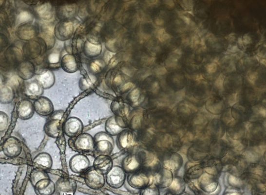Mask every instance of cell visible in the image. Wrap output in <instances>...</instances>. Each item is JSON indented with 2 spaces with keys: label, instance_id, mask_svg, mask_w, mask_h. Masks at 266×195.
<instances>
[{
  "label": "cell",
  "instance_id": "obj_1",
  "mask_svg": "<svg viewBox=\"0 0 266 195\" xmlns=\"http://www.w3.org/2000/svg\"><path fill=\"white\" fill-rule=\"evenodd\" d=\"M68 144L73 150L85 155H94L95 142L94 138L89 134H81L74 138H70Z\"/></svg>",
  "mask_w": 266,
  "mask_h": 195
},
{
  "label": "cell",
  "instance_id": "obj_2",
  "mask_svg": "<svg viewBox=\"0 0 266 195\" xmlns=\"http://www.w3.org/2000/svg\"><path fill=\"white\" fill-rule=\"evenodd\" d=\"M82 175L86 185L92 190H98L102 189L106 184L105 175L99 173L93 167L86 171Z\"/></svg>",
  "mask_w": 266,
  "mask_h": 195
},
{
  "label": "cell",
  "instance_id": "obj_3",
  "mask_svg": "<svg viewBox=\"0 0 266 195\" xmlns=\"http://www.w3.org/2000/svg\"><path fill=\"white\" fill-rule=\"evenodd\" d=\"M127 173L119 166H114L106 175V183L114 189L121 188L126 182Z\"/></svg>",
  "mask_w": 266,
  "mask_h": 195
},
{
  "label": "cell",
  "instance_id": "obj_4",
  "mask_svg": "<svg viewBox=\"0 0 266 195\" xmlns=\"http://www.w3.org/2000/svg\"><path fill=\"white\" fill-rule=\"evenodd\" d=\"M84 124L79 119L71 117L66 120L62 124L64 133L70 138H74L83 133Z\"/></svg>",
  "mask_w": 266,
  "mask_h": 195
},
{
  "label": "cell",
  "instance_id": "obj_5",
  "mask_svg": "<svg viewBox=\"0 0 266 195\" xmlns=\"http://www.w3.org/2000/svg\"><path fill=\"white\" fill-rule=\"evenodd\" d=\"M91 162L87 155L77 154L69 161L70 169L76 174H83L90 168Z\"/></svg>",
  "mask_w": 266,
  "mask_h": 195
},
{
  "label": "cell",
  "instance_id": "obj_6",
  "mask_svg": "<svg viewBox=\"0 0 266 195\" xmlns=\"http://www.w3.org/2000/svg\"><path fill=\"white\" fill-rule=\"evenodd\" d=\"M127 125L121 116L114 115L109 118L105 123V131L112 136H117Z\"/></svg>",
  "mask_w": 266,
  "mask_h": 195
},
{
  "label": "cell",
  "instance_id": "obj_7",
  "mask_svg": "<svg viewBox=\"0 0 266 195\" xmlns=\"http://www.w3.org/2000/svg\"><path fill=\"white\" fill-rule=\"evenodd\" d=\"M56 191L61 195H74L77 189L76 181L73 178L61 177L56 183Z\"/></svg>",
  "mask_w": 266,
  "mask_h": 195
},
{
  "label": "cell",
  "instance_id": "obj_8",
  "mask_svg": "<svg viewBox=\"0 0 266 195\" xmlns=\"http://www.w3.org/2000/svg\"><path fill=\"white\" fill-rule=\"evenodd\" d=\"M22 151L21 144L19 140L14 137L6 140L3 145V151L7 157L14 158L18 157Z\"/></svg>",
  "mask_w": 266,
  "mask_h": 195
},
{
  "label": "cell",
  "instance_id": "obj_9",
  "mask_svg": "<svg viewBox=\"0 0 266 195\" xmlns=\"http://www.w3.org/2000/svg\"><path fill=\"white\" fill-rule=\"evenodd\" d=\"M38 26L33 22L21 25L17 29V35L22 40L30 41L38 34Z\"/></svg>",
  "mask_w": 266,
  "mask_h": 195
},
{
  "label": "cell",
  "instance_id": "obj_10",
  "mask_svg": "<svg viewBox=\"0 0 266 195\" xmlns=\"http://www.w3.org/2000/svg\"><path fill=\"white\" fill-rule=\"evenodd\" d=\"M135 143V136L130 129H124L117 136L116 143L120 150H128Z\"/></svg>",
  "mask_w": 266,
  "mask_h": 195
},
{
  "label": "cell",
  "instance_id": "obj_11",
  "mask_svg": "<svg viewBox=\"0 0 266 195\" xmlns=\"http://www.w3.org/2000/svg\"><path fill=\"white\" fill-rule=\"evenodd\" d=\"M34 106L35 111L42 116H49L54 112L52 101L45 97L41 96L36 99Z\"/></svg>",
  "mask_w": 266,
  "mask_h": 195
},
{
  "label": "cell",
  "instance_id": "obj_12",
  "mask_svg": "<svg viewBox=\"0 0 266 195\" xmlns=\"http://www.w3.org/2000/svg\"><path fill=\"white\" fill-rule=\"evenodd\" d=\"M114 166L113 159L109 155L97 156L94 160L93 167L101 174L106 175Z\"/></svg>",
  "mask_w": 266,
  "mask_h": 195
},
{
  "label": "cell",
  "instance_id": "obj_13",
  "mask_svg": "<svg viewBox=\"0 0 266 195\" xmlns=\"http://www.w3.org/2000/svg\"><path fill=\"white\" fill-rule=\"evenodd\" d=\"M127 183L133 189L138 190H143L148 186L150 183V179L144 174L136 172L128 175Z\"/></svg>",
  "mask_w": 266,
  "mask_h": 195
},
{
  "label": "cell",
  "instance_id": "obj_14",
  "mask_svg": "<svg viewBox=\"0 0 266 195\" xmlns=\"http://www.w3.org/2000/svg\"><path fill=\"white\" fill-rule=\"evenodd\" d=\"M34 188L37 195H53L56 192V183L50 178L39 181Z\"/></svg>",
  "mask_w": 266,
  "mask_h": 195
},
{
  "label": "cell",
  "instance_id": "obj_15",
  "mask_svg": "<svg viewBox=\"0 0 266 195\" xmlns=\"http://www.w3.org/2000/svg\"><path fill=\"white\" fill-rule=\"evenodd\" d=\"M34 104L29 100H22L19 103L17 110L18 118L22 120H28L35 113Z\"/></svg>",
  "mask_w": 266,
  "mask_h": 195
},
{
  "label": "cell",
  "instance_id": "obj_16",
  "mask_svg": "<svg viewBox=\"0 0 266 195\" xmlns=\"http://www.w3.org/2000/svg\"><path fill=\"white\" fill-rule=\"evenodd\" d=\"M141 166L137 156L129 154L126 156L122 161V168L125 172L129 174L137 172Z\"/></svg>",
  "mask_w": 266,
  "mask_h": 195
},
{
  "label": "cell",
  "instance_id": "obj_17",
  "mask_svg": "<svg viewBox=\"0 0 266 195\" xmlns=\"http://www.w3.org/2000/svg\"><path fill=\"white\" fill-rule=\"evenodd\" d=\"M74 33L72 22H60L54 29V34L60 40H66L71 37Z\"/></svg>",
  "mask_w": 266,
  "mask_h": 195
},
{
  "label": "cell",
  "instance_id": "obj_18",
  "mask_svg": "<svg viewBox=\"0 0 266 195\" xmlns=\"http://www.w3.org/2000/svg\"><path fill=\"white\" fill-rule=\"evenodd\" d=\"M42 51L40 43L35 41H29L23 46V52L28 59H34L38 58Z\"/></svg>",
  "mask_w": 266,
  "mask_h": 195
},
{
  "label": "cell",
  "instance_id": "obj_19",
  "mask_svg": "<svg viewBox=\"0 0 266 195\" xmlns=\"http://www.w3.org/2000/svg\"><path fill=\"white\" fill-rule=\"evenodd\" d=\"M35 72V67L33 62L26 60L21 62L18 68L19 76L22 80H28L32 78Z\"/></svg>",
  "mask_w": 266,
  "mask_h": 195
},
{
  "label": "cell",
  "instance_id": "obj_20",
  "mask_svg": "<svg viewBox=\"0 0 266 195\" xmlns=\"http://www.w3.org/2000/svg\"><path fill=\"white\" fill-rule=\"evenodd\" d=\"M60 122L59 120L49 118L44 126L45 134L52 138H58L60 133Z\"/></svg>",
  "mask_w": 266,
  "mask_h": 195
},
{
  "label": "cell",
  "instance_id": "obj_21",
  "mask_svg": "<svg viewBox=\"0 0 266 195\" xmlns=\"http://www.w3.org/2000/svg\"><path fill=\"white\" fill-rule=\"evenodd\" d=\"M25 95L31 99H37L41 97L44 89L37 80L31 81L26 85Z\"/></svg>",
  "mask_w": 266,
  "mask_h": 195
},
{
  "label": "cell",
  "instance_id": "obj_22",
  "mask_svg": "<svg viewBox=\"0 0 266 195\" xmlns=\"http://www.w3.org/2000/svg\"><path fill=\"white\" fill-rule=\"evenodd\" d=\"M37 81L44 89H49L55 83V76L50 70H45L37 76Z\"/></svg>",
  "mask_w": 266,
  "mask_h": 195
},
{
  "label": "cell",
  "instance_id": "obj_23",
  "mask_svg": "<svg viewBox=\"0 0 266 195\" xmlns=\"http://www.w3.org/2000/svg\"><path fill=\"white\" fill-rule=\"evenodd\" d=\"M114 145L106 140H101L95 142V154L111 156Z\"/></svg>",
  "mask_w": 266,
  "mask_h": 195
},
{
  "label": "cell",
  "instance_id": "obj_24",
  "mask_svg": "<svg viewBox=\"0 0 266 195\" xmlns=\"http://www.w3.org/2000/svg\"><path fill=\"white\" fill-rule=\"evenodd\" d=\"M14 98L13 89L7 84H0V103L10 104Z\"/></svg>",
  "mask_w": 266,
  "mask_h": 195
},
{
  "label": "cell",
  "instance_id": "obj_25",
  "mask_svg": "<svg viewBox=\"0 0 266 195\" xmlns=\"http://www.w3.org/2000/svg\"><path fill=\"white\" fill-rule=\"evenodd\" d=\"M61 67L68 72H76L77 69L75 57L72 54H67L61 60Z\"/></svg>",
  "mask_w": 266,
  "mask_h": 195
},
{
  "label": "cell",
  "instance_id": "obj_26",
  "mask_svg": "<svg viewBox=\"0 0 266 195\" xmlns=\"http://www.w3.org/2000/svg\"><path fill=\"white\" fill-rule=\"evenodd\" d=\"M33 162L46 169H50L53 166L52 158L48 153H39L33 160Z\"/></svg>",
  "mask_w": 266,
  "mask_h": 195
},
{
  "label": "cell",
  "instance_id": "obj_27",
  "mask_svg": "<svg viewBox=\"0 0 266 195\" xmlns=\"http://www.w3.org/2000/svg\"><path fill=\"white\" fill-rule=\"evenodd\" d=\"M36 12L39 17L44 20H50L52 18V7L49 3H44L36 8Z\"/></svg>",
  "mask_w": 266,
  "mask_h": 195
},
{
  "label": "cell",
  "instance_id": "obj_28",
  "mask_svg": "<svg viewBox=\"0 0 266 195\" xmlns=\"http://www.w3.org/2000/svg\"><path fill=\"white\" fill-rule=\"evenodd\" d=\"M102 47L98 43L87 42L85 44V53L90 57H96L100 53Z\"/></svg>",
  "mask_w": 266,
  "mask_h": 195
},
{
  "label": "cell",
  "instance_id": "obj_29",
  "mask_svg": "<svg viewBox=\"0 0 266 195\" xmlns=\"http://www.w3.org/2000/svg\"><path fill=\"white\" fill-rule=\"evenodd\" d=\"M50 178L48 174L45 171L40 170H34L30 176V181L33 186L39 181L43 178Z\"/></svg>",
  "mask_w": 266,
  "mask_h": 195
},
{
  "label": "cell",
  "instance_id": "obj_30",
  "mask_svg": "<svg viewBox=\"0 0 266 195\" xmlns=\"http://www.w3.org/2000/svg\"><path fill=\"white\" fill-rule=\"evenodd\" d=\"M40 36L45 43L48 49L53 48L55 44V37L51 31L49 30H44L40 35Z\"/></svg>",
  "mask_w": 266,
  "mask_h": 195
},
{
  "label": "cell",
  "instance_id": "obj_31",
  "mask_svg": "<svg viewBox=\"0 0 266 195\" xmlns=\"http://www.w3.org/2000/svg\"><path fill=\"white\" fill-rule=\"evenodd\" d=\"M18 20L19 24L20 23L21 25L25 24V23L33 22L34 17L30 12L23 11L19 14Z\"/></svg>",
  "mask_w": 266,
  "mask_h": 195
},
{
  "label": "cell",
  "instance_id": "obj_32",
  "mask_svg": "<svg viewBox=\"0 0 266 195\" xmlns=\"http://www.w3.org/2000/svg\"><path fill=\"white\" fill-rule=\"evenodd\" d=\"M140 91L138 89L133 90L129 95L128 99L129 102L132 106H136L139 105L140 101Z\"/></svg>",
  "mask_w": 266,
  "mask_h": 195
},
{
  "label": "cell",
  "instance_id": "obj_33",
  "mask_svg": "<svg viewBox=\"0 0 266 195\" xmlns=\"http://www.w3.org/2000/svg\"><path fill=\"white\" fill-rule=\"evenodd\" d=\"M9 116L4 112L0 111V132H4L9 126Z\"/></svg>",
  "mask_w": 266,
  "mask_h": 195
},
{
  "label": "cell",
  "instance_id": "obj_34",
  "mask_svg": "<svg viewBox=\"0 0 266 195\" xmlns=\"http://www.w3.org/2000/svg\"><path fill=\"white\" fill-rule=\"evenodd\" d=\"M95 139V142H96L101 140H106L110 142L114 145V141L113 138V136L107 133V132L104 131H101L98 132L95 137H93Z\"/></svg>",
  "mask_w": 266,
  "mask_h": 195
},
{
  "label": "cell",
  "instance_id": "obj_35",
  "mask_svg": "<svg viewBox=\"0 0 266 195\" xmlns=\"http://www.w3.org/2000/svg\"><path fill=\"white\" fill-rule=\"evenodd\" d=\"M140 195H159V191L155 186L151 185L142 190Z\"/></svg>",
  "mask_w": 266,
  "mask_h": 195
},
{
  "label": "cell",
  "instance_id": "obj_36",
  "mask_svg": "<svg viewBox=\"0 0 266 195\" xmlns=\"http://www.w3.org/2000/svg\"><path fill=\"white\" fill-rule=\"evenodd\" d=\"M50 64L52 65L58 64L60 60V54L58 53H52L48 57Z\"/></svg>",
  "mask_w": 266,
  "mask_h": 195
},
{
  "label": "cell",
  "instance_id": "obj_37",
  "mask_svg": "<svg viewBox=\"0 0 266 195\" xmlns=\"http://www.w3.org/2000/svg\"><path fill=\"white\" fill-rule=\"evenodd\" d=\"M103 64L98 61L92 62L91 65V68L93 72H97L100 71L101 68H102Z\"/></svg>",
  "mask_w": 266,
  "mask_h": 195
},
{
  "label": "cell",
  "instance_id": "obj_38",
  "mask_svg": "<svg viewBox=\"0 0 266 195\" xmlns=\"http://www.w3.org/2000/svg\"><path fill=\"white\" fill-rule=\"evenodd\" d=\"M224 82V77L223 75L218 77V79L215 82V84L218 88H222L223 87Z\"/></svg>",
  "mask_w": 266,
  "mask_h": 195
},
{
  "label": "cell",
  "instance_id": "obj_39",
  "mask_svg": "<svg viewBox=\"0 0 266 195\" xmlns=\"http://www.w3.org/2000/svg\"><path fill=\"white\" fill-rule=\"evenodd\" d=\"M217 65L215 63H212L209 64L208 68L207 70L209 73H213L216 71Z\"/></svg>",
  "mask_w": 266,
  "mask_h": 195
},
{
  "label": "cell",
  "instance_id": "obj_40",
  "mask_svg": "<svg viewBox=\"0 0 266 195\" xmlns=\"http://www.w3.org/2000/svg\"><path fill=\"white\" fill-rule=\"evenodd\" d=\"M257 78V74L256 73H252L249 75V80L251 82L254 83Z\"/></svg>",
  "mask_w": 266,
  "mask_h": 195
},
{
  "label": "cell",
  "instance_id": "obj_41",
  "mask_svg": "<svg viewBox=\"0 0 266 195\" xmlns=\"http://www.w3.org/2000/svg\"><path fill=\"white\" fill-rule=\"evenodd\" d=\"M132 87V84L131 83H128L124 86L122 88V91H126L129 90Z\"/></svg>",
  "mask_w": 266,
  "mask_h": 195
},
{
  "label": "cell",
  "instance_id": "obj_42",
  "mask_svg": "<svg viewBox=\"0 0 266 195\" xmlns=\"http://www.w3.org/2000/svg\"><path fill=\"white\" fill-rule=\"evenodd\" d=\"M250 42V37L247 35H245L244 38V42L246 44H248Z\"/></svg>",
  "mask_w": 266,
  "mask_h": 195
},
{
  "label": "cell",
  "instance_id": "obj_43",
  "mask_svg": "<svg viewBox=\"0 0 266 195\" xmlns=\"http://www.w3.org/2000/svg\"><path fill=\"white\" fill-rule=\"evenodd\" d=\"M121 77L119 76H117L115 79H114V82L116 83V84H119L121 82L122 80H121Z\"/></svg>",
  "mask_w": 266,
  "mask_h": 195
},
{
  "label": "cell",
  "instance_id": "obj_44",
  "mask_svg": "<svg viewBox=\"0 0 266 195\" xmlns=\"http://www.w3.org/2000/svg\"><path fill=\"white\" fill-rule=\"evenodd\" d=\"M38 2H37V1H25V3L28 4V5H36L38 3Z\"/></svg>",
  "mask_w": 266,
  "mask_h": 195
},
{
  "label": "cell",
  "instance_id": "obj_45",
  "mask_svg": "<svg viewBox=\"0 0 266 195\" xmlns=\"http://www.w3.org/2000/svg\"><path fill=\"white\" fill-rule=\"evenodd\" d=\"M183 19H184V20L187 23H188V24H190V20L189 18H187L186 17H183Z\"/></svg>",
  "mask_w": 266,
  "mask_h": 195
},
{
  "label": "cell",
  "instance_id": "obj_46",
  "mask_svg": "<svg viewBox=\"0 0 266 195\" xmlns=\"http://www.w3.org/2000/svg\"><path fill=\"white\" fill-rule=\"evenodd\" d=\"M156 23H157L158 25H162L163 23V21L162 20L159 19H158L157 20H156Z\"/></svg>",
  "mask_w": 266,
  "mask_h": 195
},
{
  "label": "cell",
  "instance_id": "obj_47",
  "mask_svg": "<svg viewBox=\"0 0 266 195\" xmlns=\"http://www.w3.org/2000/svg\"><path fill=\"white\" fill-rule=\"evenodd\" d=\"M167 3L169 5H170V6H174V3H173V1H168V2H167Z\"/></svg>",
  "mask_w": 266,
  "mask_h": 195
},
{
  "label": "cell",
  "instance_id": "obj_48",
  "mask_svg": "<svg viewBox=\"0 0 266 195\" xmlns=\"http://www.w3.org/2000/svg\"><path fill=\"white\" fill-rule=\"evenodd\" d=\"M195 193H196L197 195H200V194L198 193V191H195Z\"/></svg>",
  "mask_w": 266,
  "mask_h": 195
},
{
  "label": "cell",
  "instance_id": "obj_49",
  "mask_svg": "<svg viewBox=\"0 0 266 195\" xmlns=\"http://www.w3.org/2000/svg\"><path fill=\"white\" fill-rule=\"evenodd\" d=\"M2 83V81L1 79V77H0V84H1Z\"/></svg>",
  "mask_w": 266,
  "mask_h": 195
},
{
  "label": "cell",
  "instance_id": "obj_50",
  "mask_svg": "<svg viewBox=\"0 0 266 195\" xmlns=\"http://www.w3.org/2000/svg\"><path fill=\"white\" fill-rule=\"evenodd\" d=\"M166 195H171V194H167Z\"/></svg>",
  "mask_w": 266,
  "mask_h": 195
},
{
  "label": "cell",
  "instance_id": "obj_51",
  "mask_svg": "<svg viewBox=\"0 0 266 195\" xmlns=\"http://www.w3.org/2000/svg\"></svg>",
  "mask_w": 266,
  "mask_h": 195
}]
</instances>
